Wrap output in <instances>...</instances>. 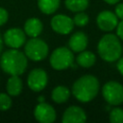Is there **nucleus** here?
<instances>
[{"instance_id":"f257e3e1","label":"nucleus","mask_w":123,"mask_h":123,"mask_svg":"<svg viewBox=\"0 0 123 123\" xmlns=\"http://www.w3.org/2000/svg\"><path fill=\"white\" fill-rule=\"evenodd\" d=\"M28 65L27 57L21 51L12 48L4 52L0 59V66L4 72L10 75H21Z\"/></svg>"},{"instance_id":"f03ea898","label":"nucleus","mask_w":123,"mask_h":123,"mask_svg":"<svg viewBox=\"0 0 123 123\" xmlns=\"http://www.w3.org/2000/svg\"><path fill=\"white\" fill-rule=\"evenodd\" d=\"M99 90V82L92 75H85L79 78L72 86V93L77 100L86 103L94 99Z\"/></svg>"},{"instance_id":"7ed1b4c3","label":"nucleus","mask_w":123,"mask_h":123,"mask_svg":"<svg viewBox=\"0 0 123 123\" xmlns=\"http://www.w3.org/2000/svg\"><path fill=\"white\" fill-rule=\"evenodd\" d=\"M98 54L106 62L117 61L122 53V46L115 35L107 34L98 42Z\"/></svg>"},{"instance_id":"20e7f679","label":"nucleus","mask_w":123,"mask_h":123,"mask_svg":"<svg viewBox=\"0 0 123 123\" xmlns=\"http://www.w3.org/2000/svg\"><path fill=\"white\" fill-rule=\"evenodd\" d=\"M73 61V53L66 47H59L55 49L50 56V64L56 70H64L70 67Z\"/></svg>"},{"instance_id":"39448f33","label":"nucleus","mask_w":123,"mask_h":123,"mask_svg":"<svg viewBox=\"0 0 123 123\" xmlns=\"http://www.w3.org/2000/svg\"><path fill=\"white\" fill-rule=\"evenodd\" d=\"M48 54V45L40 38L33 37L25 45V55L32 61L38 62L46 58Z\"/></svg>"},{"instance_id":"423d86ee","label":"nucleus","mask_w":123,"mask_h":123,"mask_svg":"<svg viewBox=\"0 0 123 123\" xmlns=\"http://www.w3.org/2000/svg\"><path fill=\"white\" fill-rule=\"evenodd\" d=\"M102 94L110 105L117 106L123 103V86L117 82L110 81L106 83L102 88Z\"/></svg>"},{"instance_id":"0eeeda50","label":"nucleus","mask_w":123,"mask_h":123,"mask_svg":"<svg viewBox=\"0 0 123 123\" xmlns=\"http://www.w3.org/2000/svg\"><path fill=\"white\" fill-rule=\"evenodd\" d=\"M48 76L47 73L41 68L33 69L28 76L27 84L33 91H41L47 85Z\"/></svg>"},{"instance_id":"6e6552de","label":"nucleus","mask_w":123,"mask_h":123,"mask_svg":"<svg viewBox=\"0 0 123 123\" xmlns=\"http://www.w3.org/2000/svg\"><path fill=\"white\" fill-rule=\"evenodd\" d=\"M74 21L69 16L65 14H57L54 15L51 19V27L52 29L61 35L69 34L74 28Z\"/></svg>"},{"instance_id":"1a4fd4ad","label":"nucleus","mask_w":123,"mask_h":123,"mask_svg":"<svg viewBox=\"0 0 123 123\" xmlns=\"http://www.w3.org/2000/svg\"><path fill=\"white\" fill-rule=\"evenodd\" d=\"M34 115L40 123H52L56 119V111L54 108L44 102H40L36 106Z\"/></svg>"},{"instance_id":"9d476101","label":"nucleus","mask_w":123,"mask_h":123,"mask_svg":"<svg viewBox=\"0 0 123 123\" xmlns=\"http://www.w3.org/2000/svg\"><path fill=\"white\" fill-rule=\"evenodd\" d=\"M25 33L19 28H11L4 34V42L11 48L18 49L25 42Z\"/></svg>"},{"instance_id":"9b49d317","label":"nucleus","mask_w":123,"mask_h":123,"mask_svg":"<svg viewBox=\"0 0 123 123\" xmlns=\"http://www.w3.org/2000/svg\"><path fill=\"white\" fill-rule=\"evenodd\" d=\"M96 22L98 27L105 32H110L116 28L118 24V17L115 13L110 11H103L101 12L96 18Z\"/></svg>"},{"instance_id":"f8f14e48","label":"nucleus","mask_w":123,"mask_h":123,"mask_svg":"<svg viewBox=\"0 0 123 123\" xmlns=\"http://www.w3.org/2000/svg\"><path fill=\"white\" fill-rule=\"evenodd\" d=\"M86 120L85 111L78 106H71L65 110L62 115L63 123H83Z\"/></svg>"},{"instance_id":"ddd939ff","label":"nucleus","mask_w":123,"mask_h":123,"mask_svg":"<svg viewBox=\"0 0 123 123\" xmlns=\"http://www.w3.org/2000/svg\"><path fill=\"white\" fill-rule=\"evenodd\" d=\"M87 37L83 32H76L71 36L68 41L69 48L74 52H82L87 46Z\"/></svg>"},{"instance_id":"4468645a","label":"nucleus","mask_w":123,"mask_h":123,"mask_svg":"<svg viewBox=\"0 0 123 123\" xmlns=\"http://www.w3.org/2000/svg\"><path fill=\"white\" fill-rule=\"evenodd\" d=\"M42 29H43V25L41 21L36 17L29 18L24 24V32L26 35H28L31 37H38L41 34Z\"/></svg>"},{"instance_id":"2eb2a0df","label":"nucleus","mask_w":123,"mask_h":123,"mask_svg":"<svg viewBox=\"0 0 123 123\" xmlns=\"http://www.w3.org/2000/svg\"><path fill=\"white\" fill-rule=\"evenodd\" d=\"M6 88L8 93L12 96H17L20 94L22 90V81L18 75H12L9 78Z\"/></svg>"},{"instance_id":"dca6fc26","label":"nucleus","mask_w":123,"mask_h":123,"mask_svg":"<svg viewBox=\"0 0 123 123\" xmlns=\"http://www.w3.org/2000/svg\"><path fill=\"white\" fill-rule=\"evenodd\" d=\"M70 96V91L66 86H56L51 93V98L54 102L61 104V103H64L68 100Z\"/></svg>"},{"instance_id":"f3484780","label":"nucleus","mask_w":123,"mask_h":123,"mask_svg":"<svg viewBox=\"0 0 123 123\" xmlns=\"http://www.w3.org/2000/svg\"><path fill=\"white\" fill-rule=\"evenodd\" d=\"M77 63L83 67H90L96 62L95 55L90 51H82L77 57Z\"/></svg>"},{"instance_id":"a211bd4d","label":"nucleus","mask_w":123,"mask_h":123,"mask_svg":"<svg viewBox=\"0 0 123 123\" xmlns=\"http://www.w3.org/2000/svg\"><path fill=\"white\" fill-rule=\"evenodd\" d=\"M37 6L43 13L51 14L58 10L60 0H37Z\"/></svg>"},{"instance_id":"6ab92c4d","label":"nucleus","mask_w":123,"mask_h":123,"mask_svg":"<svg viewBox=\"0 0 123 123\" xmlns=\"http://www.w3.org/2000/svg\"><path fill=\"white\" fill-rule=\"evenodd\" d=\"M66 8L71 12H83L88 6V0H65Z\"/></svg>"},{"instance_id":"aec40b11","label":"nucleus","mask_w":123,"mask_h":123,"mask_svg":"<svg viewBox=\"0 0 123 123\" xmlns=\"http://www.w3.org/2000/svg\"><path fill=\"white\" fill-rule=\"evenodd\" d=\"M110 121L111 123H123V110L114 108L110 112Z\"/></svg>"},{"instance_id":"412c9836","label":"nucleus","mask_w":123,"mask_h":123,"mask_svg":"<svg viewBox=\"0 0 123 123\" xmlns=\"http://www.w3.org/2000/svg\"><path fill=\"white\" fill-rule=\"evenodd\" d=\"M73 21H74V24L79 27L86 26L88 23V15L85 12H79L74 16Z\"/></svg>"},{"instance_id":"4be33fe9","label":"nucleus","mask_w":123,"mask_h":123,"mask_svg":"<svg viewBox=\"0 0 123 123\" xmlns=\"http://www.w3.org/2000/svg\"><path fill=\"white\" fill-rule=\"evenodd\" d=\"M12 106V99L6 93H0V111H7Z\"/></svg>"},{"instance_id":"5701e85b","label":"nucleus","mask_w":123,"mask_h":123,"mask_svg":"<svg viewBox=\"0 0 123 123\" xmlns=\"http://www.w3.org/2000/svg\"><path fill=\"white\" fill-rule=\"evenodd\" d=\"M9 18L8 12L4 8H0V26L4 25Z\"/></svg>"},{"instance_id":"b1692460","label":"nucleus","mask_w":123,"mask_h":123,"mask_svg":"<svg viewBox=\"0 0 123 123\" xmlns=\"http://www.w3.org/2000/svg\"><path fill=\"white\" fill-rule=\"evenodd\" d=\"M116 35L119 38L123 39V19H121V21L116 26Z\"/></svg>"},{"instance_id":"393cba45","label":"nucleus","mask_w":123,"mask_h":123,"mask_svg":"<svg viewBox=\"0 0 123 123\" xmlns=\"http://www.w3.org/2000/svg\"><path fill=\"white\" fill-rule=\"evenodd\" d=\"M115 14L118 18L123 19V3H120L115 7Z\"/></svg>"},{"instance_id":"a878e982","label":"nucleus","mask_w":123,"mask_h":123,"mask_svg":"<svg viewBox=\"0 0 123 123\" xmlns=\"http://www.w3.org/2000/svg\"><path fill=\"white\" fill-rule=\"evenodd\" d=\"M119 61L117 62V69L118 71L123 75V57L121 59H118Z\"/></svg>"},{"instance_id":"bb28decb","label":"nucleus","mask_w":123,"mask_h":123,"mask_svg":"<svg viewBox=\"0 0 123 123\" xmlns=\"http://www.w3.org/2000/svg\"><path fill=\"white\" fill-rule=\"evenodd\" d=\"M106 3H108V4H111V5H113V4H116L119 0H104Z\"/></svg>"},{"instance_id":"cd10ccee","label":"nucleus","mask_w":123,"mask_h":123,"mask_svg":"<svg viewBox=\"0 0 123 123\" xmlns=\"http://www.w3.org/2000/svg\"><path fill=\"white\" fill-rule=\"evenodd\" d=\"M2 48H3V41H2V37H1V36H0V53H1V51H2Z\"/></svg>"},{"instance_id":"c85d7f7f","label":"nucleus","mask_w":123,"mask_h":123,"mask_svg":"<svg viewBox=\"0 0 123 123\" xmlns=\"http://www.w3.org/2000/svg\"><path fill=\"white\" fill-rule=\"evenodd\" d=\"M39 102H43V97H39Z\"/></svg>"}]
</instances>
